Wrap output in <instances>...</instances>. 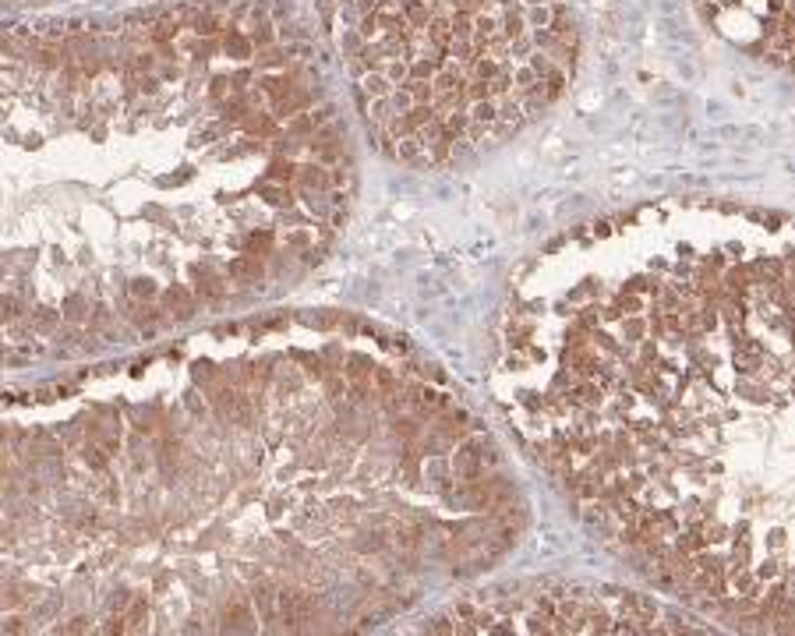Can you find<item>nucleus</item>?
Wrapping results in <instances>:
<instances>
[{"instance_id": "3", "label": "nucleus", "mask_w": 795, "mask_h": 636, "mask_svg": "<svg viewBox=\"0 0 795 636\" xmlns=\"http://www.w3.org/2000/svg\"><path fill=\"white\" fill-rule=\"evenodd\" d=\"M700 8L749 53L795 68V0H700Z\"/></svg>"}, {"instance_id": "1", "label": "nucleus", "mask_w": 795, "mask_h": 636, "mask_svg": "<svg viewBox=\"0 0 795 636\" xmlns=\"http://www.w3.org/2000/svg\"><path fill=\"white\" fill-rule=\"evenodd\" d=\"M591 269L506 322L537 460L647 577L795 633V223Z\"/></svg>"}, {"instance_id": "10", "label": "nucleus", "mask_w": 795, "mask_h": 636, "mask_svg": "<svg viewBox=\"0 0 795 636\" xmlns=\"http://www.w3.org/2000/svg\"><path fill=\"white\" fill-rule=\"evenodd\" d=\"M156 43H166V39H173L177 36V18H163V21H156L152 25V32H149Z\"/></svg>"}, {"instance_id": "9", "label": "nucleus", "mask_w": 795, "mask_h": 636, "mask_svg": "<svg viewBox=\"0 0 795 636\" xmlns=\"http://www.w3.org/2000/svg\"><path fill=\"white\" fill-rule=\"evenodd\" d=\"M195 280H198V290H202L205 297H223V287H220V280L212 276L209 269H195Z\"/></svg>"}, {"instance_id": "5", "label": "nucleus", "mask_w": 795, "mask_h": 636, "mask_svg": "<svg viewBox=\"0 0 795 636\" xmlns=\"http://www.w3.org/2000/svg\"><path fill=\"white\" fill-rule=\"evenodd\" d=\"M166 308H170L177 318H188V315L195 311V305H191V297H188L184 287H170V290H166Z\"/></svg>"}, {"instance_id": "4", "label": "nucleus", "mask_w": 795, "mask_h": 636, "mask_svg": "<svg viewBox=\"0 0 795 636\" xmlns=\"http://www.w3.org/2000/svg\"><path fill=\"white\" fill-rule=\"evenodd\" d=\"M312 612H315V597L308 590H283L280 594V615H283V622L290 629L300 626V622H308Z\"/></svg>"}, {"instance_id": "11", "label": "nucleus", "mask_w": 795, "mask_h": 636, "mask_svg": "<svg viewBox=\"0 0 795 636\" xmlns=\"http://www.w3.org/2000/svg\"><path fill=\"white\" fill-rule=\"evenodd\" d=\"M195 28H198V32H205V36H212V32H220V21L216 18H212V15H198V21H195Z\"/></svg>"}, {"instance_id": "12", "label": "nucleus", "mask_w": 795, "mask_h": 636, "mask_svg": "<svg viewBox=\"0 0 795 636\" xmlns=\"http://www.w3.org/2000/svg\"><path fill=\"white\" fill-rule=\"evenodd\" d=\"M131 293H135V297H152V293H156V287H152V280H135V283H131Z\"/></svg>"}, {"instance_id": "13", "label": "nucleus", "mask_w": 795, "mask_h": 636, "mask_svg": "<svg viewBox=\"0 0 795 636\" xmlns=\"http://www.w3.org/2000/svg\"><path fill=\"white\" fill-rule=\"evenodd\" d=\"M304 184H308V188H322L325 184V173H318L315 166H308V170H304Z\"/></svg>"}, {"instance_id": "15", "label": "nucleus", "mask_w": 795, "mask_h": 636, "mask_svg": "<svg viewBox=\"0 0 795 636\" xmlns=\"http://www.w3.org/2000/svg\"><path fill=\"white\" fill-rule=\"evenodd\" d=\"M82 629H85V619H75V622L68 626V633H82Z\"/></svg>"}, {"instance_id": "14", "label": "nucleus", "mask_w": 795, "mask_h": 636, "mask_svg": "<svg viewBox=\"0 0 795 636\" xmlns=\"http://www.w3.org/2000/svg\"><path fill=\"white\" fill-rule=\"evenodd\" d=\"M85 463H93V467H103V463H106V456H103V449H96V445H88V449H85Z\"/></svg>"}, {"instance_id": "8", "label": "nucleus", "mask_w": 795, "mask_h": 636, "mask_svg": "<svg viewBox=\"0 0 795 636\" xmlns=\"http://www.w3.org/2000/svg\"><path fill=\"white\" fill-rule=\"evenodd\" d=\"M251 601L258 604V612H262V615H272V601H280V594H272V587H269V584H255Z\"/></svg>"}, {"instance_id": "6", "label": "nucleus", "mask_w": 795, "mask_h": 636, "mask_svg": "<svg viewBox=\"0 0 795 636\" xmlns=\"http://www.w3.org/2000/svg\"><path fill=\"white\" fill-rule=\"evenodd\" d=\"M223 619H227V626H233V629H244L251 622V608L244 601H233V604H227V612H223Z\"/></svg>"}, {"instance_id": "2", "label": "nucleus", "mask_w": 795, "mask_h": 636, "mask_svg": "<svg viewBox=\"0 0 795 636\" xmlns=\"http://www.w3.org/2000/svg\"><path fill=\"white\" fill-rule=\"evenodd\" d=\"M513 622H524L530 633H654L671 629L679 633V619L664 615L651 597L640 594H530L495 604H460L452 619H435V633H509Z\"/></svg>"}, {"instance_id": "7", "label": "nucleus", "mask_w": 795, "mask_h": 636, "mask_svg": "<svg viewBox=\"0 0 795 636\" xmlns=\"http://www.w3.org/2000/svg\"><path fill=\"white\" fill-rule=\"evenodd\" d=\"M230 276H237V280H258L262 276V265L251 262V258H233L230 262Z\"/></svg>"}]
</instances>
